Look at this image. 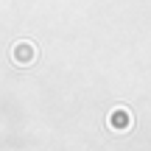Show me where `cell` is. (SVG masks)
<instances>
[{"mask_svg":"<svg viewBox=\"0 0 151 151\" xmlns=\"http://www.w3.org/2000/svg\"><path fill=\"white\" fill-rule=\"evenodd\" d=\"M11 59H14V65H31L34 59H37V48H34L28 39H22V42H17L14 48H11Z\"/></svg>","mask_w":151,"mask_h":151,"instance_id":"6da1fadb","label":"cell"},{"mask_svg":"<svg viewBox=\"0 0 151 151\" xmlns=\"http://www.w3.org/2000/svg\"><path fill=\"white\" fill-rule=\"evenodd\" d=\"M109 126H112L115 132H126L132 126V115L126 112V109H115V112L109 115Z\"/></svg>","mask_w":151,"mask_h":151,"instance_id":"7a4b0ae2","label":"cell"}]
</instances>
